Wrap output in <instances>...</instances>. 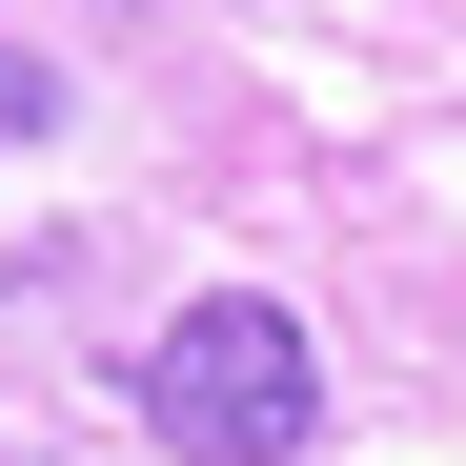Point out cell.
<instances>
[{
  "mask_svg": "<svg viewBox=\"0 0 466 466\" xmlns=\"http://www.w3.org/2000/svg\"><path fill=\"white\" fill-rule=\"evenodd\" d=\"M122 406L163 426L183 466H304V446H325V345H304L264 284H203L183 325L122 365Z\"/></svg>",
  "mask_w": 466,
  "mask_h": 466,
  "instance_id": "cell-1",
  "label": "cell"
},
{
  "mask_svg": "<svg viewBox=\"0 0 466 466\" xmlns=\"http://www.w3.org/2000/svg\"><path fill=\"white\" fill-rule=\"evenodd\" d=\"M21 142H61V61H21V41H0V163H21Z\"/></svg>",
  "mask_w": 466,
  "mask_h": 466,
  "instance_id": "cell-2",
  "label": "cell"
}]
</instances>
